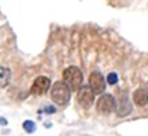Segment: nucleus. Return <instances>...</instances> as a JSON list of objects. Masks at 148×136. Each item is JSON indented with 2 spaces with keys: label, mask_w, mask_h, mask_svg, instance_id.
I'll use <instances>...</instances> for the list:
<instances>
[{
  "label": "nucleus",
  "mask_w": 148,
  "mask_h": 136,
  "mask_svg": "<svg viewBox=\"0 0 148 136\" xmlns=\"http://www.w3.org/2000/svg\"><path fill=\"white\" fill-rule=\"evenodd\" d=\"M8 124V122L4 117H0V126H7Z\"/></svg>",
  "instance_id": "f8f14e48"
},
{
  "label": "nucleus",
  "mask_w": 148,
  "mask_h": 136,
  "mask_svg": "<svg viewBox=\"0 0 148 136\" xmlns=\"http://www.w3.org/2000/svg\"><path fill=\"white\" fill-rule=\"evenodd\" d=\"M63 79L64 83L69 87L72 91H80L83 84V73L77 67H68L63 72Z\"/></svg>",
  "instance_id": "f257e3e1"
},
{
  "label": "nucleus",
  "mask_w": 148,
  "mask_h": 136,
  "mask_svg": "<svg viewBox=\"0 0 148 136\" xmlns=\"http://www.w3.org/2000/svg\"><path fill=\"white\" fill-rule=\"evenodd\" d=\"M49 84H51V80L45 76H39L34 80V84L31 87V92L35 95H43L48 91Z\"/></svg>",
  "instance_id": "423d86ee"
},
{
  "label": "nucleus",
  "mask_w": 148,
  "mask_h": 136,
  "mask_svg": "<svg viewBox=\"0 0 148 136\" xmlns=\"http://www.w3.org/2000/svg\"><path fill=\"white\" fill-rule=\"evenodd\" d=\"M115 108V99L112 95L106 93V95L100 96V99L97 100L96 109L101 113H110L112 109Z\"/></svg>",
  "instance_id": "20e7f679"
},
{
  "label": "nucleus",
  "mask_w": 148,
  "mask_h": 136,
  "mask_svg": "<svg viewBox=\"0 0 148 136\" xmlns=\"http://www.w3.org/2000/svg\"><path fill=\"white\" fill-rule=\"evenodd\" d=\"M51 98L56 104L64 106L71 99V89H69V87L64 82H56L55 84L52 85Z\"/></svg>",
  "instance_id": "f03ea898"
},
{
  "label": "nucleus",
  "mask_w": 148,
  "mask_h": 136,
  "mask_svg": "<svg viewBox=\"0 0 148 136\" xmlns=\"http://www.w3.org/2000/svg\"><path fill=\"white\" fill-rule=\"evenodd\" d=\"M10 80H11V72L8 68H4V67H0V87L4 88L10 84Z\"/></svg>",
  "instance_id": "6e6552de"
},
{
  "label": "nucleus",
  "mask_w": 148,
  "mask_h": 136,
  "mask_svg": "<svg viewBox=\"0 0 148 136\" xmlns=\"http://www.w3.org/2000/svg\"><path fill=\"white\" fill-rule=\"evenodd\" d=\"M134 102L135 104L143 107L148 103V89L139 88L134 92Z\"/></svg>",
  "instance_id": "0eeeda50"
},
{
  "label": "nucleus",
  "mask_w": 148,
  "mask_h": 136,
  "mask_svg": "<svg viewBox=\"0 0 148 136\" xmlns=\"http://www.w3.org/2000/svg\"><path fill=\"white\" fill-rule=\"evenodd\" d=\"M90 87L95 93H103L106 89V80L100 72L95 71L90 75Z\"/></svg>",
  "instance_id": "39448f33"
},
{
  "label": "nucleus",
  "mask_w": 148,
  "mask_h": 136,
  "mask_svg": "<svg viewBox=\"0 0 148 136\" xmlns=\"http://www.w3.org/2000/svg\"><path fill=\"white\" fill-rule=\"evenodd\" d=\"M107 82L110 83V84H116V82H117V75L115 73V72H111L110 75L107 76Z\"/></svg>",
  "instance_id": "9d476101"
},
{
  "label": "nucleus",
  "mask_w": 148,
  "mask_h": 136,
  "mask_svg": "<svg viewBox=\"0 0 148 136\" xmlns=\"http://www.w3.org/2000/svg\"><path fill=\"white\" fill-rule=\"evenodd\" d=\"M45 112H47V113H55L56 112V108H55V107H52V106H48V107H45Z\"/></svg>",
  "instance_id": "9b49d317"
},
{
  "label": "nucleus",
  "mask_w": 148,
  "mask_h": 136,
  "mask_svg": "<svg viewBox=\"0 0 148 136\" xmlns=\"http://www.w3.org/2000/svg\"><path fill=\"white\" fill-rule=\"evenodd\" d=\"M93 99H95V92L91 89V87H82V89L77 93V102L82 107L84 108H90L93 103Z\"/></svg>",
  "instance_id": "7ed1b4c3"
},
{
  "label": "nucleus",
  "mask_w": 148,
  "mask_h": 136,
  "mask_svg": "<svg viewBox=\"0 0 148 136\" xmlns=\"http://www.w3.org/2000/svg\"><path fill=\"white\" fill-rule=\"evenodd\" d=\"M23 128H24L25 132L32 133V132H35V129H36V124H35V122H32V120H25V122L23 123Z\"/></svg>",
  "instance_id": "1a4fd4ad"
}]
</instances>
